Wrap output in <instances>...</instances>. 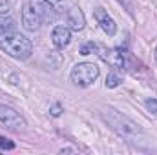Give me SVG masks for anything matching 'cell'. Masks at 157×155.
<instances>
[{
  "label": "cell",
  "mask_w": 157,
  "mask_h": 155,
  "mask_svg": "<svg viewBox=\"0 0 157 155\" xmlns=\"http://www.w3.org/2000/svg\"><path fill=\"white\" fill-rule=\"evenodd\" d=\"M49 113H51V117H59L62 113V106H60V104H53V106L49 108Z\"/></svg>",
  "instance_id": "obj_15"
},
{
  "label": "cell",
  "mask_w": 157,
  "mask_h": 155,
  "mask_svg": "<svg viewBox=\"0 0 157 155\" xmlns=\"http://www.w3.org/2000/svg\"><path fill=\"white\" fill-rule=\"evenodd\" d=\"M11 31H17L15 20H11V18H0V35L2 33H11Z\"/></svg>",
  "instance_id": "obj_11"
},
{
  "label": "cell",
  "mask_w": 157,
  "mask_h": 155,
  "mask_svg": "<svg viewBox=\"0 0 157 155\" xmlns=\"http://www.w3.org/2000/svg\"><path fill=\"white\" fill-rule=\"evenodd\" d=\"M93 15H95L97 22H99V26L102 28V31H104L108 37H113V35L117 33V24H115V20L108 15V11H106L104 7H95Z\"/></svg>",
  "instance_id": "obj_7"
},
{
  "label": "cell",
  "mask_w": 157,
  "mask_h": 155,
  "mask_svg": "<svg viewBox=\"0 0 157 155\" xmlns=\"http://www.w3.org/2000/svg\"><path fill=\"white\" fill-rule=\"evenodd\" d=\"M119 2H121V4H124V6L128 7V11L132 13V4H130V0H119Z\"/></svg>",
  "instance_id": "obj_18"
},
{
  "label": "cell",
  "mask_w": 157,
  "mask_h": 155,
  "mask_svg": "<svg viewBox=\"0 0 157 155\" xmlns=\"http://www.w3.org/2000/svg\"><path fill=\"white\" fill-rule=\"evenodd\" d=\"M101 117H102V120H104L117 135H121L122 139H126V141H130V142L144 141L143 130H141L133 120H130L128 117L121 115L117 110H113V108H104V110L101 112Z\"/></svg>",
  "instance_id": "obj_1"
},
{
  "label": "cell",
  "mask_w": 157,
  "mask_h": 155,
  "mask_svg": "<svg viewBox=\"0 0 157 155\" xmlns=\"http://www.w3.org/2000/svg\"><path fill=\"white\" fill-rule=\"evenodd\" d=\"M93 53H97L104 62H108L113 70H122L124 68V55L121 53V49H108L101 44H95Z\"/></svg>",
  "instance_id": "obj_4"
},
{
  "label": "cell",
  "mask_w": 157,
  "mask_h": 155,
  "mask_svg": "<svg viewBox=\"0 0 157 155\" xmlns=\"http://www.w3.org/2000/svg\"><path fill=\"white\" fill-rule=\"evenodd\" d=\"M9 7H11V4L7 2V0H0V13L4 15V13H7L9 11Z\"/></svg>",
  "instance_id": "obj_16"
},
{
  "label": "cell",
  "mask_w": 157,
  "mask_h": 155,
  "mask_svg": "<svg viewBox=\"0 0 157 155\" xmlns=\"http://www.w3.org/2000/svg\"><path fill=\"white\" fill-rule=\"evenodd\" d=\"M51 40H53L55 47L64 49L71 40V29L68 26H55L53 31H51Z\"/></svg>",
  "instance_id": "obj_9"
},
{
  "label": "cell",
  "mask_w": 157,
  "mask_h": 155,
  "mask_svg": "<svg viewBox=\"0 0 157 155\" xmlns=\"http://www.w3.org/2000/svg\"><path fill=\"white\" fill-rule=\"evenodd\" d=\"M121 82H122L121 75L117 73V70H113V71H110L108 77H106V88H117Z\"/></svg>",
  "instance_id": "obj_12"
},
{
  "label": "cell",
  "mask_w": 157,
  "mask_h": 155,
  "mask_svg": "<svg viewBox=\"0 0 157 155\" xmlns=\"http://www.w3.org/2000/svg\"><path fill=\"white\" fill-rule=\"evenodd\" d=\"M0 47L13 59H18V60H26L31 57L33 53V46L29 39H26L24 35L17 33V31H11V33H2L0 35Z\"/></svg>",
  "instance_id": "obj_2"
},
{
  "label": "cell",
  "mask_w": 157,
  "mask_h": 155,
  "mask_svg": "<svg viewBox=\"0 0 157 155\" xmlns=\"http://www.w3.org/2000/svg\"><path fill=\"white\" fill-rule=\"evenodd\" d=\"M29 4H31V7L39 13V17H40L42 22L51 24V22L57 20V9H55L51 4H48L46 0H29Z\"/></svg>",
  "instance_id": "obj_6"
},
{
  "label": "cell",
  "mask_w": 157,
  "mask_h": 155,
  "mask_svg": "<svg viewBox=\"0 0 157 155\" xmlns=\"http://www.w3.org/2000/svg\"><path fill=\"white\" fill-rule=\"evenodd\" d=\"M0 122L6 124L9 130H15V131H20L26 126V120L20 117V113L15 112L13 108L6 106V104H0Z\"/></svg>",
  "instance_id": "obj_5"
},
{
  "label": "cell",
  "mask_w": 157,
  "mask_h": 155,
  "mask_svg": "<svg viewBox=\"0 0 157 155\" xmlns=\"http://www.w3.org/2000/svg\"><path fill=\"white\" fill-rule=\"evenodd\" d=\"M0 150H15V142L7 137L0 135Z\"/></svg>",
  "instance_id": "obj_13"
},
{
  "label": "cell",
  "mask_w": 157,
  "mask_h": 155,
  "mask_svg": "<svg viewBox=\"0 0 157 155\" xmlns=\"http://www.w3.org/2000/svg\"><path fill=\"white\" fill-rule=\"evenodd\" d=\"M99 77V68L93 64V62H80V64H75L71 73H70V78L71 82L78 86V88H88L90 84H93Z\"/></svg>",
  "instance_id": "obj_3"
},
{
  "label": "cell",
  "mask_w": 157,
  "mask_h": 155,
  "mask_svg": "<svg viewBox=\"0 0 157 155\" xmlns=\"http://www.w3.org/2000/svg\"><path fill=\"white\" fill-rule=\"evenodd\" d=\"M42 24L39 13L31 7V4H26L24 9H22V26L28 29V31H37Z\"/></svg>",
  "instance_id": "obj_8"
},
{
  "label": "cell",
  "mask_w": 157,
  "mask_h": 155,
  "mask_svg": "<svg viewBox=\"0 0 157 155\" xmlns=\"http://www.w3.org/2000/svg\"><path fill=\"white\" fill-rule=\"evenodd\" d=\"M46 2H48V4H51V6H53L55 9H59V7H60V6L64 4V0H46Z\"/></svg>",
  "instance_id": "obj_17"
},
{
  "label": "cell",
  "mask_w": 157,
  "mask_h": 155,
  "mask_svg": "<svg viewBox=\"0 0 157 155\" xmlns=\"http://www.w3.org/2000/svg\"><path fill=\"white\" fill-rule=\"evenodd\" d=\"M144 104H146V108H148L152 113H155V115H157V100H155V99H146V102H144Z\"/></svg>",
  "instance_id": "obj_14"
},
{
  "label": "cell",
  "mask_w": 157,
  "mask_h": 155,
  "mask_svg": "<svg viewBox=\"0 0 157 155\" xmlns=\"http://www.w3.org/2000/svg\"><path fill=\"white\" fill-rule=\"evenodd\" d=\"M66 22H68V28L71 31H80L84 28V15L77 6H71L66 11Z\"/></svg>",
  "instance_id": "obj_10"
},
{
  "label": "cell",
  "mask_w": 157,
  "mask_h": 155,
  "mask_svg": "<svg viewBox=\"0 0 157 155\" xmlns=\"http://www.w3.org/2000/svg\"><path fill=\"white\" fill-rule=\"evenodd\" d=\"M155 59H157V49H155Z\"/></svg>",
  "instance_id": "obj_19"
}]
</instances>
